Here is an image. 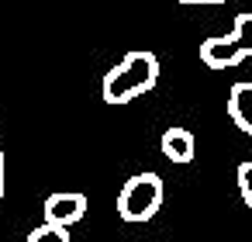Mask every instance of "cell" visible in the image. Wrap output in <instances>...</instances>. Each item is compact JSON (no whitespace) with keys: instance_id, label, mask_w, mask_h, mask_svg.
<instances>
[{"instance_id":"6","label":"cell","mask_w":252,"mask_h":242,"mask_svg":"<svg viewBox=\"0 0 252 242\" xmlns=\"http://www.w3.org/2000/svg\"><path fill=\"white\" fill-rule=\"evenodd\" d=\"M159 149H162V156L169 159V163H190L193 159V152H197V142H193V135L187 132V128H166L162 132V138H159Z\"/></svg>"},{"instance_id":"8","label":"cell","mask_w":252,"mask_h":242,"mask_svg":"<svg viewBox=\"0 0 252 242\" xmlns=\"http://www.w3.org/2000/svg\"><path fill=\"white\" fill-rule=\"evenodd\" d=\"M238 190H242V201L252 207V159L238 166Z\"/></svg>"},{"instance_id":"4","label":"cell","mask_w":252,"mask_h":242,"mask_svg":"<svg viewBox=\"0 0 252 242\" xmlns=\"http://www.w3.org/2000/svg\"><path fill=\"white\" fill-rule=\"evenodd\" d=\"M45 221H56V225H76L83 214H87V197L83 194H73V190H59V194H49L45 197Z\"/></svg>"},{"instance_id":"1","label":"cell","mask_w":252,"mask_h":242,"mask_svg":"<svg viewBox=\"0 0 252 242\" xmlns=\"http://www.w3.org/2000/svg\"><path fill=\"white\" fill-rule=\"evenodd\" d=\"M159 83V59L145 49L128 52L118 66L107 69L104 76V101L107 104H128L142 94H149Z\"/></svg>"},{"instance_id":"3","label":"cell","mask_w":252,"mask_h":242,"mask_svg":"<svg viewBox=\"0 0 252 242\" xmlns=\"http://www.w3.org/2000/svg\"><path fill=\"white\" fill-rule=\"evenodd\" d=\"M162 194L166 190L159 173H135L131 180H125L118 194V214L125 221H149L162 207Z\"/></svg>"},{"instance_id":"5","label":"cell","mask_w":252,"mask_h":242,"mask_svg":"<svg viewBox=\"0 0 252 242\" xmlns=\"http://www.w3.org/2000/svg\"><path fill=\"white\" fill-rule=\"evenodd\" d=\"M228 118L238 132L252 135V80H242L228 90Z\"/></svg>"},{"instance_id":"2","label":"cell","mask_w":252,"mask_h":242,"mask_svg":"<svg viewBox=\"0 0 252 242\" xmlns=\"http://www.w3.org/2000/svg\"><path fill=\"white\" fill-rule=\"evenodd\" d=\"M245 59H252V14H238L228 35L200 42V63L207 69H231Z\"/></svg>"},{"instance_id":"9","label":"cell","mask_w":252,"mask_h":242,"mask_svg":"<svg viewBox=\"0 0 252 242\" xmlns=\"http://www.w3.org/2000/svg\"><path fill=\"white\" fill-rule=\"evenodd\" d=\"M0 197H4V145H0Z\"/></svg>"},{"instance_id":"10","label":"cell","mask_w":252,"mask_h":242,"mask_svg":"<svg viewBox=\"0 0 252 242\" xmlns=\"http://www.w3.org/2000/svg\"><path fill=\"white\" fill-rule=\"evenodd\" d=\"M180 4H224V0H180Z\"/></svg>"},{"instance_id":"7","label":"cell","mask_w":252,"mask_h":242,"mask_svg":"<svg viewBox=\"0 0 252 242\" xmlns=\"http://www.w3.org/2000/svg\"><path fill=\"white\" fill-rule=\"evenodd\" d=\"M28 242H69V228L56 221H42L38 228L28 232Z\"/></svg>"}]
</instances>
